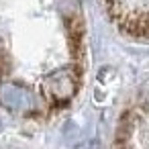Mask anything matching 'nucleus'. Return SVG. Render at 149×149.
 Wrapping results in <instances>:
<instances>
[{
    "mask_svg": "<svg viewBox=\"0 0 149 149\" xmlns=\"http://www.w3.org/2000/svg\"><path fill=\"white\" fill-rule=\"evenodd\" d=\"M41 90H43L45 98H49L53 102H65L76 94V76L68 68L55 70L51 76L45 78Z\"/></svg>",
    "mask_w": 149,
    "mask_h": 149,
    "instance_id": "f257e3e1",
    "label": "nucleus"
},
{
    "mask_svg": "<svg viewBox=\"0 0 149 149\" xmlns=\"http://www.w3.org/2000/svg\"><path fill=\"white\" fill-rule=\"evenodd\" d=\"M0 104L13 112H29L35 108V98L31 90L21 84H2L0 86Z\"/></svg>",
    "mask_w": 149,
    "mask_h": 149,
    "instance_id": "f03ea898",
    "label": "nucleus"
}]
</instances>
